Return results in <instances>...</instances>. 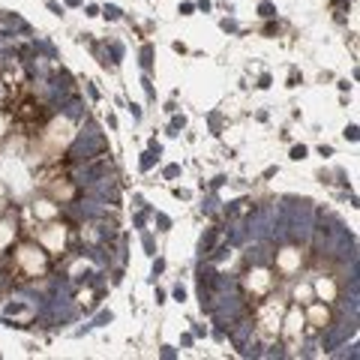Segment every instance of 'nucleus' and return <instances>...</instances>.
<instances>
[{
	"instance_id": "nucleus-10",
	"label": "nucleus",
	"mask_w": 360,
	"mask_h": 360,
	"mask_svg": "<svg viewBox=\"0 0 360 360\" xmlns=\"http://www.w3.org/2000/svg\"><path fill=\"white\" fill-rule=\"evenodd\" d=\"M13 234H15V229H13V222H0V250L13 240Z\"/></svg>"
},
{
	"instance_id": "nucleus-9",
	"label": "nucleus",
	"mask_w": 360,
	"mask_h": 360,
	"mask_svg": "<svg viewBox=\"0 0 360 360\" xmlns=\"http://www.w3.org/2000/svg\"><path fill=\"white\" fill-rule=\"evenodd\" d=\"M262 324H264V330H270V333L279 328V319H276V309H274V307H270V309L262 315Z\"/></svg>"
},
{
	"instance_id": "nucleus-13",
	"label": "nucleus",
	"mask_w": 360,
	"mask_h": 360,
	"mask_svg": "<svg viewBox=\"0 0 360 360\" xmlns=\"http://www.w3.org/2000/svg\"><path fill=\"white\" fill-rule=\"evenodd\" d=\"M295 295H297L300 300H307V297H309V288H307V285H300V288L295 291Z\"/></svg>"
},
{
	"instance_id": "nucleus-2",
	"label": "nucleus",
	"mask_w": 360,
	"mask_h": 360,
	"mask_svg": "<svg viewBox=\"0 0 360 360\" xmlns=\"http://www.w3.org/2000/svg\"><path fill=\"white\" fill-rule=\"evenodd\" d=\"M18 264L27 270V274H42V267H45V255L39 250H33V246H21L18 250Z\"/></svg>"
},
{
	"instance_id": "nucleus-4",
	"label": "nucleus",
	"mask_w": 360,
	"mask_h": 360,
	"mask_svg": "<svg viewBox=\"0 0 360 360\" xmlns=\"http://www.w3.org/2000/svg\"><path fill=\"white\" fill-rule=\"evenodd\" d=\"M42 243H45V250L60 252V250H63V243H66V231L60 229V225H51V229H45Z\"/></svg>"
},
{
	"instance_id": "nucleus-8",
	"label": "nucleus",
	"mask_w": 360,
	"mask_h": 360,
	"mask_svg": "<svg viewBox=\"0 0 360 360\" xmlns=\"http://www.w3.org/2000/svg\"><path fill=\"white\" fill-rule=\"evenodd\" d=\"M309 321L315 324V328H324V324H328V309L312 307V309H309Z\"/></svg>"
},
{
	"instance_id": "nucleus-12",
	"label": "nucleus",
	"mask_w": 360,
	"mask_h": 360,
	"mask_svg": "<svg viewBox=\"0 0 360 360\" xmlns=\"http://www.w3.org/2000/svg\"><path fill=\"white\" fill-rule=\"evenodd\" d=\"M54 193H58V195H63V198H70V195H72V186H66V184L60 186V184H58V186H54Z\"/></svg>"
},
{
	"instance_id": "nucleus-14",
	"label": "nucleus",
	"mask_w": 360,
	"mask_h": 360,
	"mask_svg": "<svg viewBox=\"0 0 360 360\" xmlns=\"http://www.w3.org/2000/svg\"><path fill=\"white\" fill-rule=\"evenodd\" d=\"M4 132H6V117L0 115V135H4Z\"/></svg>"
},
{
	"instance_id": "nucleus-7",
	"label": "nucleus",
	"mask_w": 360,
	"mask_h": 360,
	"mask_svg": "<svg viewBox=\"0 0 360 360\" xmlns=\"http://www.w3.org/2000/svg\"><path fill=\"white\" fill-rule=\"evenodd\" d=\"M315 291H319V297H321V300H333V297H336V285L330 283L328 276H321V279H319V285H315Z\"/></svg>"
},
{
	"instance_id": "nucleus-11",
	"label": "nucleus",
	"mask_w": 360,
	"mask_h": 360,
	"mask_svg": "<svg viewBox=\"0 0 360 360\" xmlns=\"http://www.w3.org/2000/svg\"><path fill=\"white\" fill-rule=\"evenodd\" d=\"M54 213H58V207H54L51 201H39V205H37V217H45V219H51Z\"/></svg>"
},
{
	"instance_id": "nucleus-5",
	"label": "nucleus",
	"mask_w": 360,
	"mask_h": 360,
	"mask_svg": "<svg viewBox=\"0 0 360 360\" xmlns=\"http://www.w3.org/2000/svg\"><path fill=\"white\" fill-rule=\"evenodd\" d=\"M246 285H250V291H255V295H262V291H267V285H270V274L262 267H255L250 274V279H246Z\"/></svg>"
},
{
	"instance_id": "nucleus-15",
	"label": "nucleus",
	"mask_w": 360,
	"mask_h": 360,
	"mask_svg": "<svg viewBox=\"0 0 360 360\" xmlns=\"http://www.w3.org/2000/svg\"><path fill=\"white\" fill-rule=\"evenodd\" d=\"M0 96H4V84H0Z\"/></svg>"
},
{
	"instance_id": "nucleus-6",
	"label": "nucleus",
	"mask_w": 360,
	"mask_h": 360,
	"mask_svg": "<svg viewBox=\"0 0 360 360\" xmlns=\"http://www.w3.org/2000/svg\"><path fill=\"white\" fill-rule=\"evenodd\" d=\"M279 267L288 270V274H291V270H297L300 267V252L297 250H283V252H279Z\"/></svg>"
},
{
	"instance_id": "nucleus-1",
	"label": "nucleus",
	"mask_w": 360,
	"mask_h": 360,
	"mask_svg": "<svg viewBox=\"0 0 360 360\" xmlns=\"http://www.w3.org/2000/svg\"><path fill=\"white\" fill-rule=\"evenodd\" d=\"M72 135H75V127L66 117L51 120V127L45 129V148H49V153H60L72 141Z\"/></svg>"
},
{
	"instance_id": "nucleus-3",
	"label": "nucleus",
	"mask_w": 360,
	"mask_h": 360,
	"mask_svg": "<svg viewBox=\"0 0 360 360\" xmlns=\"http://www.w3.org/2000/svg\"><path fill=\"white\" fill-rule=\"evenodd\" d=\"M300 328H303V315H300V309H291L288 319H285V336H288V345L291 348L300 342Z\"/></svg>"
}]
</instances>
